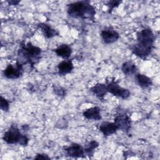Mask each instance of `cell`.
Instances as JSON below:
<instances>
[{
	"mask_svg": "<svg viewBox=\"0 0 160 160\" xmlns=\"http://www.w3.org/2000/svg\"><path fill=\"white\" fill-rule=\"evenodd\" d=\"M0 108L2 111L4 112H8L9 109V101L3 98L2 96H1L0 99Z\"/></svg>",
	"mask_w": 160,
	"mask_h": 160,
	"instance_id": "cell-19",
	"label": "cell"
},
{
	"mask_svg": "<svg viewBox=\"0 0 160 160\" xmlns=\"http://www.w3.org/2000/svg\"><path fill=\"white\" fill-rule=\"evenodd\" d=\"M57 56L68 59L72 54V48L70 46L66 44H62L53 50Z\"/></svg>",
	"mask_w": 160,
	"mask_h": 160,
	"instance_id": "cell-14",
	"label": "cell"
},
{
	"mask_svg": "<svg viewBox=\"0 0 160 160\" xmlns=\"http://www.w3.org/2000/svg\"><path fill=\"white\" fill-rule=\"evenodd\" d=\"M155 35L150 28H144L137 33V42L130 47L131 52L137 57L145 59L154 48Z\"/></svg>",
	"mask_w": 160,
	"mask_h": 160,
	"instance_id": "cell-1",
	"label": "cell"
},
{
	"mask_svg": "<svg viewBox=\"0 0 160 160\" xmlns=\"http://www.w3.org/2000/svg\"><path fill=\"white\" fill-rule=\"evenodd\" d=\"M54 92L59 97H63L66 94V91L59 86H53Z\"/></svg>",
	"mask_w": 160,
	"mask_h": 160,
	"instance_id": "cell-20",
	"label": "cell"
},
{
	"mask_svg": "<svg viewBox=\"0 0 160 160\" xmlns=\"http://www.w3.org/2000/svg\"><path fill=\"white\" fill-rule=\"evenodd\" d=\"M38 28L41 29L44 36L48 39H50L54 36H59V32L57 30L54 29L50 25L46 23L40 22L38 24Z\"/></svg>",
	"mask_w": 160,
	"mask_h": 160,
	"instance_id": "cell-13",
	"label": "cell"
},
{
	"mask_svg": "<svg viewBox=\"0 0 160 160\" xmlns=\"http://www.w3.org/2000/svg\"><path fill=\"white\" fill-rule=\"evenodd\" d=\"M23 64L17 61L14 64H9L3 71V75L5 78L10 79L19 78L23 74Z\"/></svg>",
	"mask_w": 160,
	"mask_h": 160,
	"instance_id": "cell-7",
	"label": "cell"
},
{
	"mask_svg": "<svg viewBox=\"0 0 160 160\" xmlns=\"http://www.w3.org/2000/svg\"><path fill=\"white\" fill-rule=\"evenodd\" d=\"M90 91L99 99H104V97L107 94L108 89L106 84L103 83H97L90 88Z\"/></svg>",
	"mask_w": 160,
	"mask_h": 160,
	"instance_id": "cell-15",
	"label": "cell"
},
{
	"mask_svg": "<svg viewBox=\"0 0 160 160\" xmlns=\"http://www.w3.org/2000/svg\"><path fill=\"white\" fill-rule=\"evenodd\" d=\"M9 2V4H10V5H17L19 2V1H9L8 2Z\"/></svg>",
	"mask_w": 160,
	"mask_h": 160,
	"instance_id": "cell-23",
	"label": "cell"
},
{
	"mask_svg": "<svg viewBox=\"0 0 160 160\" xmlns=\"http://www.w3.org/2000/svg\"><path fill=\"white\" fill-rule=\"evenodd\" d=\"M106 86L108 92L116 97L126 99L130 96L131 92L129 89L120 86L114 78L106 80Z\"/></svg>",
	"mask_w": 160,
	"mask_h": 160,
	"instance_id": "cell-5",
	"label": "cell"
},
{
	"mask_svg": "<svg viewBox=\"0 0 160 160\" xmlns=\"http://www.w3.org/2000/svg\"><path fill=\"white\" fill-rule=\"evenodd\" d=\"M67 13L73 18L94 20L96 9L89 1H79L69 4Z\"/></svg>",
	"mask_w": 160,
	"mask_h": 160,
	"instance_id": "cell-2",
	"label": "cell"
},
{
	"mask_svg": "<svg viewBox=\"0 0 160 160\" xmlns=\"http://www.w3.org/2000/svg\"><path fill=\"white\" fill-rule=\"evenodd\" d=\"M83 116L90 120L99 121L102 119L101 114V109L97 106L92 107L84 110L82 112Z\"/></svg>",
	"mask_w": 160,
	"mask_h": 160,
	"instance_id": "cell-11",
	"label": "cell"
},
{
	"mask_svg": "<svg viewBox=\"0 0 160 160\" xmlns=\"http://www.w3.org/2000/svg\"><path fill=\"white\" fill-rule=\"evenodd\" d=\"M57 68L59 74L65 76L72 72L74 69V65L71 60L64 59L58 64Z\"/></svg>",
	"mask_w": 160,
	"mask_h": 160,
	"instance_id": "cell-12",
	"label": "cell"
},
{
	"mask_svg": "<svg viewBox=\"0 0 160 160\" xmlns=\"http://www.w3.org/2000/svg\"><path fill=\"white\" fill-rule=\"evenodd\" d=\"M121 70L124 74L126 76L135 75L138 71L136 65L132 61H128L124 62L121 66Z\"/></svg>",
	"mask_w": 160,
	"mask_h": 160,
	"instance_id": "cell-17",
	"label": "cell"
},
{
	"mask_svg": "<svg viewBox=\"0 0 160 160\" xmlns=\"http://www.w3.org/2000/svg\"><path fill=\"white\" fill-rule=\"evenodd\" d=\"M41 55L42 49L30 42L22 44L18 50V56L24 60V63H28L31 66L41 59Z\"/></svg>",
	"mask_w": 160,
	"mask_h": 160,
	"instance_id": "cell-3",
	"label": "cell"
},
{
	"mask_svg": "<svg viewBox=\"0 0 160 160\" xmlns=\"http://www.w3.org/2000/svg\"><path fill=\"white\" fill-rule=\"evenodd\" d=\"M135 79L138 85L142 89L149 88L152 85V79L145 74L136 73L135 74Z\"/></svg>",
	"mask_w": 160,
	"mask_h": 160,
	"instance_id": "cell-16",
	"label": "cell"
},
{
	"mask_svg": "<svg viewBox=\"0 0 160 160\" xmlns=\"http://www.w3.org/2000/svg\"><path fill=\"white\" fill-rule=\"evenodd\" d=\"M99 131L105 137H108L116 132L118 130L116 125L112 122L103 121L99 126Z\"/></svg>",
	"mask_w": 160,
	"mask_h": 160,
	"instance_id": "cell-10",
	"label": "cell"
},
{
	"mask_svg": "<svg viewBox=\"0 0 160 160\" xmlns=\"http://www.w3.org/2000/svg\"><path fill=\"white\" fill-rule=\"evenodd\" d=\"M114 123L116 125L118 130L128 133L131 127V119L130 116L123 111H119L115 114Z\"/></svg>",
	"mask_w": 160,
	"mask_h": 160,
	"instance_id": "cell-6",
	"label": "cell"
},
{
	"mask_svg": "<svg viewBox=\"0 0 160 160\" xmlns=\"http://www.w3.org/2000/svg\"><path fill=\"white\" fill-rule=\"evenodd\" d=\"M99 146V143L96 140H92L84 145V152L86 156H92L95 149Z\"/></svg>",
	"mask_w": 160,
	"mask_h": 160,
	"instance_id": "cell-18",
	"label": "cell"
},
{
	"mask_svg": "<svg viewBox=\"0 0 160 160\" xmlns=\"http://www.w3.org/2000/svg\"><path fill=\"white\" fill-rule=\"evenodd\" d=\"M122 1H116V0H113V1H110L107 3V6L109 7V12H111V11L115 8H117Z\"/></svg>",
	"mask_w": 160,
	"mask_h": 160,
	"instance_id": "cell-21",
	"label": "cell"
},
{
	"mask_svg": "<svg viewBox=\"0 0 160 160\" xmlns=\"http://www.w3.org/2000/svg\"><path fill=\"white\" fill-rule=\"evenodd\" d=\"M64 151H65L66 154L69 157L75 158L86 157L84 147L76 142H73L69 146L64 147Z\"/></svg>",
	"mask_w": 160,
	"mask_h": 160,
	"instance_id": "cell-8",
	"label": "cell"
},
{
	"mask_svg": "<svg viewBox=\"0 0 160 160\" xmlns=\"http://www.w3.org/2000/svg\"><path fill=\"white\" fill-rule=\"evenodd\" d=\"M2 139L9 144H19L26 146L29 142V138L23 134L16 125H11L4 132Z\"/></svg>",
	"mask_w": 160,
	"mask_h": 160,
	"instance_id": "cell-4",
	"label": "cell"
},
{
	"mask_svg": "<svg viewBox=\"0 0 160 160\" xmlns=\"http://www.w3.org/2000/svg\"><path fill=\"white\" fill-rule=\"evenodd\" d=\"M35 159H50V158L45 154H38L36 157H34Z\"/></svg>",
	"mask_w": 160,
	"mask_h": 160,
	"instance_id": "cell-22",
	"label": "cell"
},
{
	"mask_svg": "<svg viewBox=\"0 0 160 160\" xmlns=\"http://www.w3.org/2000/svg\"><path fill=\"white\" fill-rule=\"evenodd\" d=\"M100 36L102 41L107 44L114 43L119 38V34L111 28H106L102 29Z\"/></svg>",
	"mask_w": 160,
	"mask_h": 160,
	"instance_id": "cell-9",
	"label": "cell"
}]
</instances>
